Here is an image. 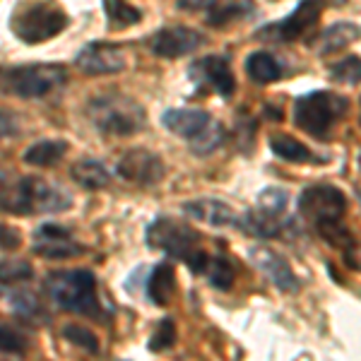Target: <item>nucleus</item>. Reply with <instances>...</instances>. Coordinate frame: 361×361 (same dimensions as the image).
Instances as JSON below:
<instances>
[{
	"label": "nucleus",
	"instance_id": "obj_6",
	"mask_svg": "<svg viewBox=\"0 0 361 361\" xmlns=\"http://www.w3.org/2000/svg\"><path fill=\"white\" fill-rule=\"evenodd\" d=\"M68 85V68L61 63H27L0 68V94L44 99Z\"/></svg>",
	"mask_w": 361,
	"mask_h": 361
},
{
	"label": "nucleus",
	"instance_id": "obj_23",
	"mask_svg": "<svg viewBox=\"0 0 361 361\" xmlns=\"http://www.w3.org/2000/svg\"><path fill=\"white\" fill-rule=\"evenodd\" d=\"M70 176L85 190H102L111 185V171L99 159H80L70 166Z\"/></svg>",
	"mask_w": 361,
	"mask_h": 361
},
{
	"label": "nucleus",
	"instance_id": "obj_38",
	"mask_svg": "<svg viewBox=\"0 0 361 361\" xmlns=\"http://www.w3.org/2000/svg\"><path fill=\"white\" fill-rule=\"evenodd\" d=\"M0 178H3V173H0Z\"/></svg>",
	"mask_w": 361,
	"mask_h": 361
},
{
	"label": "nucleus",
	"instance_id": "obj_14",
	"mask_svg": "<svg viewBox=\"0 0 361 361\" xmlns=\"http://www.w3.org/2000/svg\"><path fill=\"white\" fill-rule=\"evenodd\" d=\"M205 44H207L205 34L197 32V29L183 27V25L161 27L147 39V49L152 51L154 56L166 58V61H173V58L193 54V51L202 49Z\"/></svg>",
	"mask_w": 361,
	"mask_h": 361
},
{
	"label": "nucleus",
	"instance_id": "obj_35",
	"mask_svg": "<svg viewBox=\"0 0 361 361\" xmlns=\"http://www.w3.org/2000/svg\"><path fill=\"white\" fill-rule=\"evenodd\" d=\"M22 133L20 116L13 114L10 109H0V140L5 137H17Z\"/></svg>",
	"mask_w": 361,
	"mask_h": 361
},
{
	"label": "nucleus",
	"instance_id": "obj_25",
	"mask_svg": "<svg viewBox=\"0 0 361 361\" xmlns=\"http://www.w3.org/2000/svg\"><path fill=\"white\" fill-rule=\"evenodd\" d=\"M68 154V142L66 140H39L32 147H27V152L22 154V161L29 166H56L63 157Z\"/></svg>",
	"mask_w": 361,
	"mask_h": 361
},
{
	"label": "nucleus",
	"instance_id": "obj_1",
	"mask_svg": "<svg viewBox=\"0 0 361 361\" xmlns=\"http://www.w3.org/2000/svg\"><path fill=\"white\" fill-rule=\"evenodd\" d=\"M44 289L49 299L58 308L68 313H78L97 323L111 320V308L99 296V282L92 270L78 267V270H56L44 279Z\"/></svg>",
	"mask_w": 361,
	"mask_h": 361
},
{
	"label": "nucleus",
	"instance_id": "obj_13",
	"mask_svg": "<svg viewBox=\"0 0 361 361\" xmlns=\"http://www.w3.org/2000/svg\"><path fill=\"white\" fill-rule=\"evenodd\" d=\"M32 250L39 258L66 260V258H75V255H82L85 246L75 238L70 226L58 222H44L32 234Z\"/></svg>",
	"mask_w": 361,
	"mask_h": 361
},
{
	"label": "nucleus",
	"instance_id": "obj_27",
	"mask_svg": "<svg viewBox=\"0 0 361 361\" xmlns=\"http://www.w3.org/2000/svg\"><path fill=\"white\" fill-rule=\"evenodd\" d=\"M202 277L209 282V287H214L217 292H229L234 287L236 279V267L231 263L229 255L224 253H212L209 255V263L202 272Z\"/></svg>",
	"mask_w": 361,
	"mask_h": 361
},
{
	"label": "nucleus",
	"instance_id": "obj_15",
	"mask_svg": "<svg viewBox=\"0 0 361 361\" xmlns=\"http://www.w3.org/2000/svg\"><path fill=\"white\" fill-rule=\"evenodd\" d=\"M176 5L188 13H205V22L217 29L248 20L258 13L253 0H178Z\"/></svg>",
	"mask_w": 361,
	"mask_h": 361
},
{
	"label": "nucleus",
	"instance_id": "obj_33",
	"mask_svg": "<svg viewBox=\"0 0 361 361\" xmlns=\"http://www.w3.org/2000/svg\"><path fill=\"white\" fill-rule=\"evenodd\" d=\"M27 349H29V340L22 330H17L15 325L0 323V352L20 357V354H25Z\"/></svg>",
	"mask_w": 361,
	"mask_h": 361
},
{
	"label": "nucleus",
	"instance_id": "obj_5",
	"mask_svg": "<svg viewBox=\"0 0 361 361\" xmlns=\"http://www.w3.org/2000/svg\"><path fill=\"white\" fill-rule=\"evenodd\" d=\"M352 109V102L333 90H313L294 99L292 121L313 140H328Z\"/></svg>",
	"mask_w": 361,
	"mask_h": 361
},
{
	"label": "nucleus",
	"instance_id": "obj_9",
	"mask_svg": "<svg viewBox=\"0 0 361 361\" xmlns=\"http://www.w3.org/2000/svg\"><path fill=\"white\" fill-rule=\"evenodd\" d=\"M347 205H349L347 195L342 193L337 185H330V183L306 185V188L301 190L299 200H296L299 214L308 224L316 226V229L323 224L340 222L347 214Z\"/></svg>",
	"mask_w": 361,
	"mask_h": 361
},
{
	"label": "nucleus",
	"instance_id": "obj_32",
	"mask_svg": "<svg viewBox=\"0 0 361 361\" xmlns=\"http://www.w3.org/2000/svg\"><path fill=\"white\" fill-rule=\"evenodd\" d=\"M176 323H173V318H161L159 325H157V330L152 333L147 342V349L152 354H161V352H169L173 345H176Z\"/></svg>",
	"mask_w": 361,
	"mask_h": 361
},
{
	"label": "nucleus",
	"instance_id": "obj_11",
	"mask_svg": "<svg viewBox=\"0 0 361 361\" xmlns=\"http://www.w3.org/2000/svg\"><path fill=\"white\" fill-rule=\"evenodd\" d=\"M116 176H121L128 183L142 185V188H152L161 183L166 176V164L159 154L147 147H133L121 159L116 161Z\"/></svg>",
	"mask_w": 361,
	"mask_h": 361
},
{
	"label": "nucleus",
	"instance_id": "obj_26",
	"mask_svg": "<svg viewBox=\"0 0 361 361\" xmlns=\"http://www.w3.org/2000/svg\"><path fill=\"white\" fill-rule=\"evenodd\" d=\"M270 149L272 154L289 161V164H311V161H318V157L301 140H296L292 135H282V133L270 135Z\"/></svg>",
	"mask_w": 361,
	"mask_h": 361
},
{
	"label": "nucleus",
	"instance_id": "obj_22",
	"mask_svg": "<svg viewBox=\"0 0 361 361\" xmlns=\"http://www.w3.org/2000/svg\"><path fill=\"white\" fill-rule=\"evenodd\" d=\"M8 304L13 308L15 316L27 320V323H34V325L49 323V313H46L42 296L37 292H32V289H15V292H10Z\"/></svg>",
	"mask_w": 361,
	"mask_h": 361
},
{
	"label": "nucleus",
	"instance_id": "obj_12",
	"mask_svg": "<svg viewBox=\"0 0 361 361\" xmlns=\"http://www.w3.org/2000/svg\"><path fill=\"white\" fill-rule=\"evenodd\" d=\"M188 78L195 90H209L222 99H231L236 92V78L226 56H202L188 66Z\"/></svg>",
	"mask_w": 361,
	"mask_h": 361
},
{
	"label": "nucleus",
	"instance_id": "obj_20",
	"mask_svg": "<svg viewBox=\"0 0 361 361\" xmlns=\"http://www.w3.org/2000/svg\"><path fill=\"white\" fill-rule=\"evenodd\" d=\"M289 224H292V219L282 222V217H275V214H267V212H263V209L253 207V209H248L243 217H238L236 226L243 231V234L260 238V241H267V238L282 236V231L287 229Z\"/></svg>",
	"mask_w": 361,
	"mask_h": 361
},
{
	"label": "nucleus",
	"instance_id": "obj_34",
	"mask_svg": "<svg viewBox=\"0 0 361 361\" xmlns=\"http://www.w3.org/2000/svg\"><path fill=\"white\" fill-rule=\"evenodd\" d=\"M361 63H359V56H347L342 58L340 63H333L330 66V78L337 80L342 85H349V87H359V78H361Z\"/></svg>",
	"mask_w": 361,
	"mask_h": 361
},
{
	"label": "nucleus",
	"instance_id": "obj_24",
	"mask_svg": "<svg viewBox=\"0 0 361 361\" xmlns=\"http://www.w3.org/2000/svg\"><path fill=\"white\" fill-rule=\"evenodd\" d=\"M359 39V25L354 22H335L333 27H328L325 32H320L318 37V54L328 56V54H337V51L347 49L352 42Z\"/></svg>",
	"mask_w": 361,
	"mask_h": 361
},
{
	"label": "nucleus",
	"instance_id": "obj_2",
	"mask_svg": "<svg viewBox=\"0 0 361 361\" xmlns=\"http://www.w3.org/2000/svg\"><path fill=\"white\" fill-rule=\"evenodd\" d=\"M145 243L147 248L161 250L169 258L183 263L193 275L200 277L209 263V255H212L202 248V236L193 226L173 217H154L145 229Z\"/></svg>",
	"mask_w": 361,
	"mask_h": 361
},
{
	"label": "nucleus",
	"instance_id": "obj_19",
	"mask_svg": "<svg viewBox=\"0 0 361 361\" xmlns=\"http://www.w3.org/2000/svg\"><path fill=\"white\" fill-rule=\"evenodd\" d=\"M185 214L195 222L209 226H236L238 214L229 207V202L217 200V197H197V200H185L180 205Z\"/></svg>",
	"mask_w": 361,
	"mask_h": 361
},
{
	"label": "nucleus",
	"instance_id": "obj_7",
	"mask_svg": "<svg viewBox=\"0 0 361 361\" xmlns=\"http://www.w3.org/2000/svg\"><path fill=\"white\" fill-rule=\"evenodd\" d=\"M161 126L171 135L183 137L195 157L217 152L226 140L224 126L202 109H166L161 114Z\"/></svg>",
	"mask_w": 361,
	"mask_h": 361
},
{
	"label": "nucleus",
	"instance_id": "obj_8",
	"mask_svg": "<svg viewBox=\"0 0 361 361\" xmlns=\"http://www.w3.org/2000/svg\"><path fill=\"white\" fill-rule=\"evenodd\" d=\"M70 25V17L56 0H29L10 20V29L29 46L58 37Z\"/></svg>",
	"mask_w": 361,
	"mask_h": 361
},
{
	"label": "nucleus",
	"instance_id": "obj_37",
	"mask_svg": "<svg viewBox=\"0 0 361 361\" xmlns=\"http://www.w3.org/2000/svg\"><path fill=\"white\" fill-rule=\"evenodd\" d=\"M318 3H325V5H333V8H340V5H345L347 0H318Z\"/></svg>",
	"mask_w": 361,
	"mask_h": 361
},
{
	"label": "nucleus",
	"instance_id": "obj_16",
	"mask_svg": "<svg viewBox=\"0 0 361 361\" xmlns=\"http://www.w3.org/2000/svg\"><path fill=\"white\" fill-rule=\"evenodd\" d=\"M75 66L82 70L85 75L99 78V75H116L123 73L128 61L126 54L118 44L109 42H90L80 49V54L75 56Z\"/></svg>",
	"mask_w": 361,
	"mask_h": 361
},
{
	"label": "nucleus",
	"instance_id": "obj_21",
	"mask_svg": "<svg viewBox=\"0 0 361 361\" xmlns=\"http://www.w3.org/2000/svg\"><path fill=\"white\" fill-rule=\"evenodd\" d=\"M246 73L255 85H272L284 78V66L270 51H253L246 58Z\"/></svg>",
	"mask_w": 361,
	"mask_h": 361
},
{
	"label": "nucleus",
	"instance_id": "obj_36",
	"mask_svg": "<svg viewBox=\"0 0 361 361\" xmlns=\"http://www.w3.org/2000/svg\"><path fill=\"white\" fill-rule=\"evenodd\" d=\"M22 243V238L20 234L13 229V226H8V224H0V248H5V250H15L17 246Z\"/></svg>",
	"mask_w": 361,
	"mask_h": 361
},
{
	"label": "nucleus",
	"instance_id": "obj_17",
	"mask_svg": "<svg viewBox=\"0 0 361 361\" xmlns=\"http://www.w3.org/2000/svg\"><path fill=\"white\" fill-rule=\"evenodd\" d=\"M248 255H250V260H253V265L275 284L279 292H284V294L301 292V279L296 277L292 265H289L277 250H272L267 246H253L248 250Z\"/></svg>",
	"mask_w": 361,
	"mask_h": 361
},
{
	"label": "nucleus",
	"instance_id": "obj_10",
	"mask_svg": "<svg viewBox=\"0 0 361 361\" xmlns=\"http://www.w3.org/2000/svg\"><path fill=\"white\" fill-rule=\"evenodd\" d=\"M320 20V3L318 0H299V5L284 20L272 22L258 29L255 39L270 44H292L304 39Z\"/></svg>",
	"mask_w": 361,
	"mask_h": 361
},
{
	"label": "nucleus",
	"instance_id": "obj_28",
	"mask_svg": "<svg viewBox=\"0 0 361 361\" xmlns=\"http://www.w3.org/2000/svg\"><path fill=\"white\" fill-rule=\"evenodd\" d=\"M104 13H106L109 27H133L142 20V13L135 5H130L128 0H102Z\"/></svg>",
	"mask_w": 361,
	"mask_h": 361
},
{
	"label": "nucleus",
	"instance_id": "obj_3",
	"mask_svg": "<svg viewBox=\"0 0 361 361\" xmlns=\"http://www.w3.org/2000/svg\"><path fill=\"white\" fill-rule=\"evenodd\" d=\"M70 207H73V195L39 176H22L13 183L0 185V209L15 217L56 214Z\"/></svg>",
	"mask_w": 361,
	"mask_h": 361
},
{
	"label": "nucleus",
	"instance_id": "obj_18",
	"mask_svg": "<svg viewBox=\"0 0 361 361\" xmlns=\"http://www.w3.org/2000/svg\"><path fill=\"white\" fill-rule=\"evenodd\" d=\"M142 294L149 304L154 306H169L176 296V270L171 260H161L154 267H147V275L142 282Z\"/></svg>",
	"mask_w": 361,
	"mask_h": 361
},
{
	"label": "nucleus",
	"instance_id": "obj_31",
	"mask_svg": "<svg viewBox=\"0 0 361 361\" xmlns=\"http://www.w3.org/2000/svg\"><path fill=\"white\" fill-rule=\"evenodd\" d=\"M289 205V193L279 185H267V188L260 190L258 195V209H263L267 214H275V217H282L284 209Z\"/></svg>",
	"mask_w": 361,
	"mask_h": 361
},
{
	"label": "nucleus",
	"instance_id": "obj_29",
	"mask_svg": "<svg viewBox=\"0 0 361 361\" xmlns=\"http://www.w3.org/2000/svg\"><path fill=\"white\" fill-rule=\"evenodd\" d=\"M63 340H68L73 347L82 349L87 354H99V337L92 333L90 328H85V325L80 323H66L61 330Z\"/></svg>",
	"mask_w": 361,
	"mask_h": 361
},
{
	"label": "nucleus",
	"instance_id": "obj_30",
	"mask_svg": "<svg viewBox=\"0 0 361 361\" xmlns=\"http://www.w3.org/2000/svg\"><path fill=\"white\" fill-rule=\"evenodd\" d=\"M34 277V267L27 260H0V287H15Z\"/></svg>",
	"mask_w": 361,
	"mask_h": 361
},
{
	"label": "nucleus",
	"instance_id": "obj_4",
	"mask_svg": "<svg viewBox=\"0 0 361 361\" xmlns=\"http://www.w3.org/2000/svg\"><path fill=\"white\" fill-rule=\"evenodd\" d=\"M85 114L99 135L106 137H133L147 128V111L142 104L116 90L92 97Z\"/></svg>",
	"mask_w": 361,
	"mask_h": 361
}]
</instances>
